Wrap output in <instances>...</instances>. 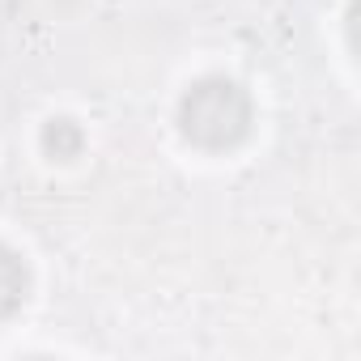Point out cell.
<instances>
[{
    "label": "cell",
    "mask_w": 361,
    "mask_h": 361,
    "mask_svg": "<svg viewBox=\"0 0 361 361\" xmlns=\"http://www.w3.org/2000/svg\"><path fill=\"white\" fill-rule=\"evenodd\" d=\"M251 119H255L251 94L230 77H204L178 102V132L213 153L243 145L251 136Z\"/></svg>",
    "instance_id": "6da1fadb"
},
{
    "label": "cell",
    "mask_w": 361,
    "mask_h": 361,
    "mask_svg": "<svg viewBox=\"0 0 361 361\" xmlns=\"http://www.w3.org/2000/svg\"><path fill=\"white\" fill-rule=\"evenodd\" d=\"M26 298H30V268L13 247L0 243V323L13 319L26 306Z\"/></svg>",
    "instance_id": "7a4b0ae2"
},
{
    "label": "cell",
    "mask_w": 361,
    "mask_h": 361,
    "mask_svg": "<svg viewBox=\"0 0 361 361\" xmlns=\"http://www.w3.org/2000/svg\"><path fill=\"white\" fill-rule=\"evenodd\" d=\"M81 128L73 123V119H51L47 128H43V149L51 153V157H60V161H68V157H77L81 153Z\"/></svg>",
    "instance_id": "3957f363"
}]
</instances>
